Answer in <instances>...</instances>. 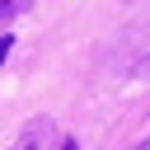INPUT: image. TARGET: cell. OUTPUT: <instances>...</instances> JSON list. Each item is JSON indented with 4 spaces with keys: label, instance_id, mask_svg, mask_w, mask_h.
Masks as SVG:
<instances>
[{
    "label": "cell",
    "instance_id": "3957f363",
    "mask_svg": "<svg viewBox=\"0 0 150 150\" xmlns=\"http://www.w3.org/2000/svg\"><path fill=\"white\" fill-rule=\"evenodd\" d=\"M61 150H80V145H75V141H66V145H61Z\"/></svg>",
    "mask_w": 150,
    "mask_h": 150
},
{
    "label": "cell",
    "instance_id": "6da1fadb",
    "mask_svg": "<svg viewBox=\"0 0 150 150\" xmlns=\"http://www.w3.org/2000/svg\"><path fill=\"white\" fill-rule=\"evenodd\" d=\"M42 136H47V122H28V127H23L5 150H38V145H42Z\"/></svg>",
    "mask_w": 150,
    "mask_h": 150
},
{
    "label": "cell",
    "instance_id": "7a4b0ae2",
    "mask_svg": "<svg viewBox=\"0 0 150 150\" xmlns=\"http://www.w3.org/2000/svg\"><path fill=\"white\" fill-rule=\"evenodd\" d=\"M5 56H9V38H0V61H5Z\"/></svg>",
    "mask_w": 150,
    "mask_h": 150
}]
</instances>
